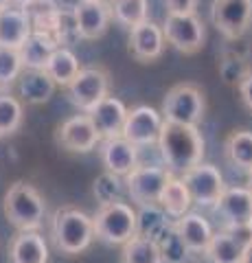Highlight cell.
Here are the masks:
<instances>
[{
  "instance_id": "obj_1",
  "label": "cell",
  "mask_w": 252,
  "mask_h": 263,
  "mask_svg": "<svg viewBox=\"0 0 252 263\" xmlns=\"http://www.w3.org/2000/svg\"><path fill=\"white\" fill-rule=\"evenodd\" d=\"M156 143L165 169L171 176H182L204 158V138L195 125L162 121Z\"/></svg>"
},
{
  "instance_id": "obj_2",
  "label": "cell",
  "mask_w": 252,
  "mask_h": 263,
  "mask_svg": "<svg viewBox=\"0 0 252 263\" xmlns=\"http://www.w3.org/2000/svg\"><path fill=\"white\" fill-rule=\"evenodd\" d=\"M51 237L55 248L64 254H79L90 248L94 239L92 217L77 206H62L51 219Z\"/></svg>"
},
{
  "instance_id": "obj_3",
  "label": "cell",
  "mask_w": 252,
  "mask_h": 263,
  "mask_svg": "<svg viewBox=\"0 0 252 263\" xmlns=\"http://www.w3.org/2000/svg\"><path fill=\"white\" fill-rule=\"evenodd\" d=\"M5 217L18 230H37L44 221V200L40 191L29 182H13L5 193Z\"/></svg>"
},
{
  "instance_id": "obj_4",
  "label": "cell",
  "mask_w": 252,
  "mask_h": 263,
  "mask_svg": "<svg viewBox=\"0 0 252 263\" xmlns=\"http://www.w3.org/2000/svg\"><path fill=\"white\" fill-rule=\"evenodd\" d=\"M94 237L108 246H123L136 235V211L127 202H110L92 215Z\"/></svg>"
},
{
  "instance_id": "obj_5",
  "label": "cell",
  "mask_w": 252,
  "mask_h": 263,
  "mask_svg": "<svg viewBox=\"0 0 252 263\" xmlns=\"http://www.w3.org/2000/svg\"><path fill=\"white\" fill-rule=\"evenodd\" d=\"M162 121L198 127L206 114V97L195 84H176L162 99Z\"/></svg>"
},
{
  "instance_id": "obj_6",
  "label": "cell",
  "mask_w": 252,
  "mask_h": 263,
  "mask_svg": "<svg viewBox=\"0 0 252 263\" xmlns=\"http://www.w3.org/2000/svg\"><path fill=\"white\" fill-rule=\"evenodd\" d=\"M160 27L162 33H165V42L184 55L200 53L206 42V29L204 22L198 18V13H184V15L167 13V18Z\"/></svg>"
},
{
  "instance_id": "obj_7",
  "label": "cell",
  "mask_w": 252,
  "mask_h": 263,
  "mask_svg": "<svg viewBox=\"0 0 252 263\" xmlns=\"http://www.w3.org/2000/svg\"><path fill=\"white\" fill-rule=\"evenodd\" d=\"M66 95L72 105L90 112L96 103L110 95V72L103 66L79 68L77 77L66 86Z\"/></svg>"
},
{
  "instance_id": "obj_8",
  "label": "cell",
  "mask_w": 252,
  "mask_h": 263,
  "mask_svg": "<svg viewBox=\"0 0 252 263\" xmlns=\"http://www.w3.org/2000/svg\"><path fill=\"white\" fill-rule=\"evenodd\" d=\"M180 178L191 195V202L200 204V206H206V209L213 206L217 202V197L226 189L222 171L215 164H208V162H198L189 171H184Z\"/></svg>"
},
{
  "instance_id": "obj_9",
  "label": "cell",
  "mask_w": 252,
  "mask_h": 263,
  "mask_svg": "<svg viewBox=\"0 0 252 263\" xmlns=\"http://www.w3.org/2000/svg\"><path fill=\"white\" fill-rule=\"evenodd\" d=\"M210 20L226 40H239L252 24V0H213Z\"/></svg>"
},
{
  "instance_id": "obj_10",
  "label": "cell",
  "mask_w": 252,
  "mask_h": 263,
  "mask_svg": "<svg viewBox=\"0 0 252 263\" xmlns=\"http://www.w3.org/2000/svg\"><path fill=\"white\" fill-rule=\"evenodd\" d=\"M210 209L222 219L224 230H246L252 217V195L243 186H226Z\"/></svg>"
},
{
  "instance_id": "obj_11",
  "label": "cell",
  "mask_w": 252,
  "mask_h": 263,
  "mask_svg": "<svg viewBox=\"0 0 252 263\" xmlns=\"http://www.w3.org/2000/svg\"><path fill=\"white\" fill-rule=\"evenodd\" d=\"M169 171L165 167H134L125 176V189L127 195L134 204H151L160 200V193L169 180Z\"/></svg>"
},
{
  "instance_id": "obj_12",
  "label": "cell",
  "mask_w": 252,
  "mask_h": 263,
  "mask_svg": "<svg viewBox=\"0 0 252 263\" xmlns=\"http://www.w3.org/2000/svg\"><path fill=\"white\" fill-rule=\"evenodd\" d=\"M160 127L162 114L151 105H138V108L127 112L121 136L127 138L129 143H134L136 147H147L158 141Z\"/></svg>"
},
{
  "instance_id": "obj_13",
  "label": "cell",
  "mask_w": 252,
  "mask_h": 263,
  "mask_svg": "<svg viewBox=\"0 0 252 263\" xmlns=\"http://www.w3.org/2000/svg\"><path fill=\"white\" fill-rule=\"evenodd\" d=\"M81 40H99L105 35L112 22L110 0H79L72 7Z\"/></svg>"
},
{
  "instance_id": "obj_14",
  "label": "cell",
  "mask_w": 252,
  "mask_h": 263,
  "mask_svg": "<svg viewBox=\"0 0 252 263\" xmlns=\"http://www.w3.org/2000/svg\"><path fill=\"white\" fill-rule=\"evenodd\" d=\"M165 46L167 42H165L162 27L151 22L149 18L129 29V53H132L136 62L151 64L160 60L162 53H165Z\"/></svg>"
},
{
  "instance_id": "obj_15",
  "label": "cell",
  "mask_w": 252,
  "mask_h": 263,
  "mask_svg": "<svg viewBox=\"0 0 252 263\" xmlns=\"http://www.w3.org/2000/svg\"><path fill=\"white\" fill-rule=\"evenodd\" d=\"M101 136L94 129L92 121L88 114H77L70 117L68 121H64L57 127V143L64 147L66 152L72 154H88L99 145Z\"/></svg>"
},
{
  "instance_id": "obj_16",
  "label": "cell",
  "mask_w": 252,
  "mask_h": 263,
  "mask_svg": "<svg viewBox=\"0 0 252 263\" xmlns=\"http://www.w3.org/2000/svg\"><path fill=\"white\" fill-rule=\"evenodd\" d=\"M99 158L105 171H112L125 178L134 167H138V147L123 136L101 138L99 141Z\"/></svg>"
},
{
  "instance_id": "obj_17",
  "label": "cell",
  "mask_w": 252,
  "mask_h": 263,
  "mask_svg": "<svg viewBox=\"0 0 252 263\" xmlns=\"http://www.w3.org/2000/svg\"><path fill=\"white\" fill-rule=\"evenodd\" d=\"M86 114L90 117L92 125L99 132L101 138H112V136H121V129H123V123L127 117V108L123 105V101L108 95Z\"/></svg>"
},
{
  "instance_id": "obj_18",
  "label": "cell",
  "mask_w": 252,
  "mask_h": 263,
  "mask_svg": "<svg viewBox=\"0 0 252 263\" xmlns=\"http://www.w3.org/2000/svg\"><path fill=\"white\" fill-rule=\"evenodd\" d=\"M31 31L33 27L27 9L15 5H7L5 9H0V46L20 48Z\"/></svg>"
},
{
  "instance_id": "obj_19",
  "label": "cell",
  "mask_w": 252,
  "mask_h": 263,
  "mask_svg": "<svg viewBox=\"0 0 252 263\" xmlns=\"http://www.w3.org/2000/svg\"><path fill=\"white\" fill-rule=\"evenodd\" d=\"M57 46H60V42L55 40V35L33 29V31H31L29 35H27V40H24V42L20 44L18 55H20L24 68L44 70L48 57L53 55V51H55Z\"/></svg>"
},
{
  "instance_id": "obj_20",
  "label": "cell",
  "mask_w": 252,
  "mask_h": 263,
  "mask_svg": "<svg viewBox=\"0 0 252 263\" xmlns=\"http://www.w3.org/2000/svg\"><path fill=\"white\" fill-rule=\"evenodd\" d=\"M173 228L184 241L186 250L193 254H204L210 237H213L210 224L202 215H198V213H184V215H180L173 221Z\"/></svg>"
},
{
  "instance_id": "obj_21",
  "label": "cell",
  "mask_w": 252,
  "mask_h": 263,
  "mask_svg": "<svg viewBox=\"0 0 252 263\" xmlns=\"http://www.w3.org/2000/svg\"><path fill=\"white\" fill-rule=\"evenodd\" d=\"M248 239L239 237V230H217L206 246V259L210 263H239Z\"/></svg>"
},
{
  "instance_id": "obj_22",
  "label": "cell",
  "mask_w": 252,
  "mask_h": 263,
  "mask_svg": "<svg viewBox=\"0 0 252 263\" xmlns=\"http://www.w3.org/2000/svg\"><path fill=\"white\" fill-rule=\"evenodd\" d=\"M11 263H48V246L35 230H20L9 248Z\"/></svg>"
},
{
  "instance_id": "obj_23",
  "label": "cell",
  "mask_w": 252,
  "mask_h": 263,
  "mask_svg": "<svg viewBox=\"0 0 252 263\" xmlns=\"http://www.w3.org/2000/svg\"><path fill=\"white\" fill-rule=\"evenodd\" d=\"M55 81L46 75L44 70H31L24 68L18 77V92L20 99L29 105H40L46 103L55 92Z\"/></svg>"
},
{
  "instance_id": "obj_24",
  "label": "cell",
  "mask_w": 252,
  "mask_h": 263,
  "mask_svg": "<svg viewBox=\"0 0 252 263\" xmlns=\"http://www.w3.org/2000/svg\"><path fill=\"white\" fill-rule=\"evenodd\" d=\"M79 68H81V64L77 60V55L72 53L68 46H57L53 51V55L48 57V62L44 66V72L55 81V86L66 88L70 81L77 77Z\"/></svg>"
},
{
  "instance_id": "obj_25",
  "label": "cell",
  "mask_w": 252,
  "mask_h": 263,
  "mask_svg": "<svg viewBox=\"0 0 252 263\" xmlns=\"http://www.w3.org/2000/svg\"><path fill=\"white\" fill-rule=\"evenodd\" d=\"M158 204L165 209V213L171 219H178L180 215H184V213H189V206L193 202H191V195L186 191L180 176H169L167 184L160 193Z\"/></svg>"
},
{
  "instance_id": "obj_26",
  "label": "cell",
  "mask_w": 252,
  "mask_h": 263,
  "mask_svg": "<svg viewBox=\"0 0 252 263\" xmlns=\"http://www.w3.org/2000/svg\"><path fill=\"white\" fill-rule=\"evenodd\" d=\"M224 154L232 167L241 171L252 169V132L250 129H235L226 136Z\"/></svg>"
},
{
  "instance_id": "obj_27",
  "label": "cell",
  "mask_w": 252,
  "mask_h": 263,
  "mask_svg": "<svg viewBox=\"0 0 252 263\" xmlns=\"http://www.w3.org/2000/svg\"><path fill=\"white\" fill-rule=\"evenodd\" d=\"M171 219L165 213V209L158 202L151 204H141V209L136 211V235L147 237V239H156V237L165 230Z\"/></svg>"
},
{
  "instance_id": "obj_28",
  "label": "cell",
  "mask_w": 252,
  "mask_h": 263,
  "mask_svg": "<svg viewBox=\"0 0 252 263\" xmlns=\"http://www.w3.org/2000/svg\"><path fill=\"white\" fill-rule=\"evenodd\" d=\"M121 263H162V257L153 239L134 235L121 248Z\"/></svg>"
},
{
  "instance_id": "obj_29",
  "label": "cell",
  "mask_w": 252,
  "mask_h": 263,
  "mask_svg": "<svg viewBox=\"0 0 252 263\" xmlns=\"http://www.w3.org/2000/svg\"><path fill=\"white\" fill-rule=\"evenodd\" d=\"M112 20H117L121 27L132 29L143 20H147L149 5L147 0H110Z\"/></svg>"
},
{
  "instance_id": "obj_30",
  "label": "cell",
  "mask_w": 252,
  "mask_h": 263,
  "mask_svg": "<svg viewBox=\"0 0 252 263\" xmlns=\"http://www.w3.org/2000/svg\"><path fill=\"white\" fill-rule=\"evenodd\" d=\"M24 119L22 101L11 92L0 90V136H11L20 129Z\"/></svg>"
},
{
  "instance_id": "obj_31",
  "label": "cell",
  "mask_w": 252,
  "mask_h": 263,
  "mask_svg": "<svg viewBox=\"0 0 252 263\" xmlns=\"http://www.w3.org/2000/svg\"><path fill=\"white\" fill-rule=\"evenodd\" d=\"M153 241H156L158 250H160L162 263H184L186 257H189V250H186L184 241L180 239L178 230L173 228V221L165 230H162V233Z\"/></svg>"
},
{
  "instance_id": "obj_32",
  "label": "cell",
  "mask_w": 252,
  "mask_h": 263,
  "mask_svg": "<svg viewBox=\"0 0 252 263\" xmlns=\"http://www.w3.org/2000/svg\"><path fill=\"white\" fill-rule=\"evenodd\" d=\"M92 195H94V200L99 206L123 200V180H121V176L112 174V171H103L101 176L94 178Z\"/></svg>"
},
{
  "instance_id": "obj_33",
  "label": "cell",
  "mask_w": 252,
  "mask_h": 263,
  "mask_svg": "<svg viewBox=\"0 0 252 263\" xmlns=\"http://www.w3.org/2000/svg\"><path fill=\"white\" fill-rule=\"evenodd\" d=\"M22 70H24V66L18 55V48L0 46V90L13 86Z\"/></svg>"
},
{
  "instance_id": "obj_34",
  "label": "cell",
  "mask_w": 252,
  "mask_h": 263,
  "mask_svg": "<svg viewBox=\"0 0 252 263\" xmlns=\"http://www.w3.org/2000/svg\"><path fill=\"white\" fill-rule=\"evenodd\" d=\"M250 64L246 62V57L241 55H232V53H224L222 62H219V75H222L224 84L237 88L241 84V79L248 75Z\"/></svg>"
},
{
  "instance_id": "obj_35",
  "label": "cell",
  "mask_w": 252,
  "mask_h": 263,
  "mask_svg": "<svg viewBox=\"0 0 252 263\" xmlns=\"http://www.w3.org/2000/svg\"><path fill=\"white\" fill-rule=\"evenodd\" d=\"M167 3V13L184 15V13H195L200 0H165Z\"/></svg>"
},
{
  "instance_id": "obj_36",
  "label": "cell",
  "mask_w": 252,
  "mask_h": 263,
  "mask_svg": "<svg viewBox=\"0 0 252 263\" xmlns=\"http://www.w3.org/2000/svg\"><path fill=\"white\" fill-rule=\"evenodd\" d=\"M239 90V99H241V103L246 105V108L252 112V68L248 70V75L241 79V84L237 86Z\"/></svg>"
},
{
  "instance_id": "obj_37",
  "label": "cell",
  "mask_w": 252,
  "mask_h": 263,
  "mask_svg": "<svg viewBox=\"0 0 252 263\" xmlns=\"http://www.w3.org/2000/svg\"><path fill=\"white\" fill-rule=\"evenodd\" d=\"M239 263H252V241L250 239L246 243V250H243V257H241Z\"/></svg>"
},
{
  "instance_id": "obj_38",
  "label": "cell",
  "mask_w": 252,
  "mask_h": 263,
  "mask_svg": "<svg viewBox=\"0 0 252 263\" xmlns=\"http://www.w3.org/2000/svg\"><path fill=\"white\" fill-rule=\"evenodd\" d=\"M9 3L15 5V7H22V9H27V7H31L35 0H9Z\"/></svg>"
},
{
  "instance_id": "obj_39",
  "label": "cell",
  "mask_w": 252,
  "mask_h": 263,
  "mask_svg": "<svg viewBox=\"0 0 252 263\" xmlns=\"http://www.w3.org/2000/svg\"><path fill=\"white\" fill-rule=\"evenodd\" d=\"M246 233H248V239L252 241V217H250V221H248V226H246Z\"/></svg>"
},
{
  "instance_id": "obj_40",
  "label": "cell",
  "mask_w": 252,
  "mask_h": 263,
  "mask_svg": "<svg viewBox=\"0 0 252 263\" xmlns=\"http://www.w3.org/2000/svg\"><path fill=\"white\" fill-rule=\"evenodd\" d=\"M246 189H248V191H250V195H252V169L248 171V186H246Z\"/></svg>"
},
{
  "instance_id": "obj_41",
  "label": "cell",
  "mask_w": 252,
  "mask_h": 263,
  "mask_svg": "<svg viewBox=\"0 0 252 263\" xmlns=\"http://www.w3.org/2000/svg\"><path fill=\"white\" fill-rule=\"evenodd\" d=\"M7 5H11V3H9V0H0V9H5V7H7Z\"/></svg>"
}]
</instances>
